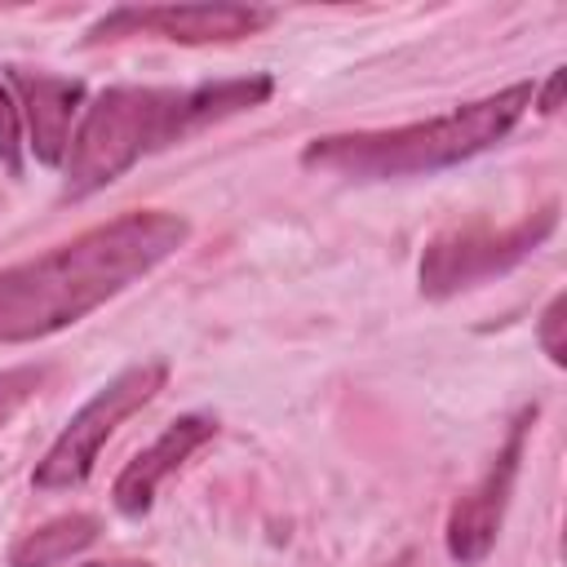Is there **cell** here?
I'll return each mask as SVG.
<instances>
[{
  "label": "cell",
  "mask_w": 567,
  "mask_h": 567,
  "mask_svg": "<svg viewBox=\"0 0 567 567\" xmlns=\"http://www.w3.org/2000/svg\"><path fill=\"white\" fill-rule=\"evenodd\" d=\"M190 239V221L168 208H128L75 239L0 270V346L44 341L128 284L146 279Z\"/></svg>",
  "instance_id": "obj_1"
},
{
  "label": "cell",
  "mask_w": 567,
  "mask_h": 567,
  "mask_svg": "<svg viewBox=\"0 0 567 567\" xmlns=\"http://www.w3.org/2000/svg\"><path fill=\"white\" fill-rule=\"evenodd\" d=\"M275 93L270 75L208 80L195 89H155V84H111L102 89L71 133L66 151V199H89L93 190L124 177L142 155H155L208 124L244 115Z\"/></svg>",
  "instance_id": "obj_2"
},
{
  "label": "cell",
  "mask_w": 567,
  "mask_h": 567,
  "mask_svg": "<svg viewBox=\"0 0 567 567\" xmlns=\"http://www.w3.org/2000/svg\"><path fill=\"white\" fill-rule=\"evenodd\" d=\"M532 80H514L487 97L461 102L447 115L399 124V128H359V133H323L301 146V168L354 177V182H390V177H425L456 168L514 133V124L532 111Z\"/></svg>",
  "instance_id": "obj_3"
},
{
  "label": "cell",
  "mask_w": 567,
  "mask_h": 567,
  "mask_svg": "<svg viewBox=\"0 0 567 567\" xmlns=\"http://www.w3.org/2000/svg\"><path fill=\"white\" fill-rule=\"evenodd\" d=\"M168 381V363L164 359H142V363H128L124 372H115L66 425L62 434L49 443V452L35 461V474H31V487L40 492H71L80 483H89L106 439L133 416L142 412Z\"/></svg>",
  "instance_id": "obj_4"
},
{
  "label": "cell",
  "mask_w": 567,
  "mask_h": 567,
  "mask_svg": "<svg viewBox=\"0 0 567 567\" xmlns=\"http://www.w3.org/2000/svg\"><path fill=\"white\" fill-rule=\"evenodd\" d=\"M558 226V204H545L527 217H518L514 226H456L443 230L425 244L421 252V297L443 301L456 297L483 279H496L505 270H514L518 261H527Z\"/></svg>",
  "instance_id": "obj_5"
},
{
  "label": "cell",
  "mask_w": 567,
  "mask_h": 567,
  "mask_svg": "<svg viewBox=\"0 0 567 567\" xmlns=\"http://www.w3.org/2000/svg\"><path fill=\"white\" fill-rule=\"evenodd\" d=\"M275 18L279 13L261 4H142V9L124 4L102 13L84 31V44L124 40V35H159L173 44H230L266 31Z\"/></svg>",
  "instance_id": "obj_6"
},
{
  "label": "cell",
  "mask_w": 567,
  "mask_h": 567,
  "mask_svg": "<svg viewBox=\"0 0 567 567\" xmlns=\"http://www.w3.org/2000/svg\"><path fill=\"white\" fill-rule=\"evenodd\" d=\"M532 421H536V403L523 408L509 421V434H505L501 452L492 456V465L483 470V478L456 496V505L447 514L443 540H447V554L461 567H478L492 554V545H496V532H501L505 509H509V496H514V478L523 470V443H527Z\"/></svg>",
  "instance_id": "obj_7"
},
{
  "label": "cell",
  "mask_w": 567,
  "mask_h": 567,
  "mask_svg": "<svg viewBox=\"0 0 567 567\" xmlns=\"http://www.w3.org/2000/svg\"><path fill=\"white\" fill-rule=\"evenodd\" d=\"M213 434H217V416H208V412H186V416L168 421L164 434H159L155 443H146V447L115 474V483H111L115 509H120L124 518L151 514L159 483H164L168 474H177L182 461H190Z\"/></svg>",
  "instance_id": "obj_8"
},
{
  "label": "cell",
  "mask_w": 567,
  "mask_h": 567,
  "mask_svg": "<svg viewBox=\"0 0 567 567\" xmlns=\"http://www.w3.org/2000/svg\"><path fill=\"white\" fill-rule=\"evenodd\" d=\"M9 84L18 93V111L27 115L31 128V155L44 168H62L71 151V124L84 111V80L31 71V66H9Z\"/></svg>",
  "instance_id": "obj_9"
},
{
  "label": "cell",
  "mask_w": 567,
  "mask_h": 567,
  "mask_svg": "<svg viewBox=\"0 0 567 567\" xmlns=\"http://www.w3.org/2000/svg\"><path fill=\"white\" fill-rule=\"evenodd\" d=\"M97 536H102V518L97 514H58V518L31 527L9 549V567H58V563L84 554Z\"/></svg>",
  "instance_id": "obj_10"
},
{
  "label": "cell",
  "mask_w": 567,
  "mask_h": 567,
  "mask_svg": "<svg viewBox=\"0 0 567 567\" xmlns=\"http://www.w3.org/2000/svg\"><path fill=\"white\" fill-rule=\"evenodd\" d=\"M49 381V363H18V368H0V425H9Z\"/></svg>",
  "instance_id": "obj_11"
},
{
  "label": "cell",
  "mask_w": 567,
  "mask_h": 567,
  "mask_svg": "<svg viewBox=\"0 0 567 567\" xmlns=\"http://www.w3.org/2000/svg\"><path fill=\"white\" fill-rule=\"evenodd\" d=\"M0 164L9 177H22V111L9 84H0Z\"/></svg>",
  "instance_id": "obj_12"
},
{
  "label": "cell",
  "mask_w": 567,
  "mask_h": 567,
  "mask_svg": "<svg viewBox=\"0 0 567 567\" xmlns=\"http://www.w3.org/2000/svg\"><path fill=\"white\" fill-rule=\"evenodd\" d=\"M563 306H567V301H563V292H558V297H549V306L540 310V323H536V341H540V350L549 354V363H554V368H563V363H567V350H563V323H567V319H563Z\"/></svg>",
  "instance_id": "obj_13"
},
{
  "label": "cell",
  "mask_w": 567,
  "mask_h": 567,
  "mask_svg": "<svg viewBox=\"0 0 567 567\" xmlns=\"http://www.w3.org/2000/svg\"><path fill=\"white\" fill-rule=\"evenodd\" d=\"M563 80H567V71H563V66H554V71H549V80H545V89H540V93H532V106H536L540 115H554V111H558Z\"/></svg>",
  "instance_id": "obj_14"
},
{
  "label": "cell",
  "mask_w": 567,
  "mask_h": 567,
  "mask_svg": "<svg viewBox=\"0 0 567 567\" xmlns=\"http://www.w3.org/2000/svg\"><path fill=\"white\" fill-rule=\"evenodd\" d=\"M80 567H155L146 558H106V563H80Z\"/></svg>",
  "instance_id": "obj_15"
},
{
  "label": "cell",
  "mask_w": 567,
  "mask_h": 567,
  "mask_svg": "<svg viewBox=\"0 0 567 567\" xmlns=\"http://www.w3.org/2000/svg\"><path fill=\"white\" fill-rule=\"evenodd\" d=\"M394 567H412V554H403V558H399V563H394Z\"/></svg>",
  "instance_id": "obj_16"
}]
</instances>
